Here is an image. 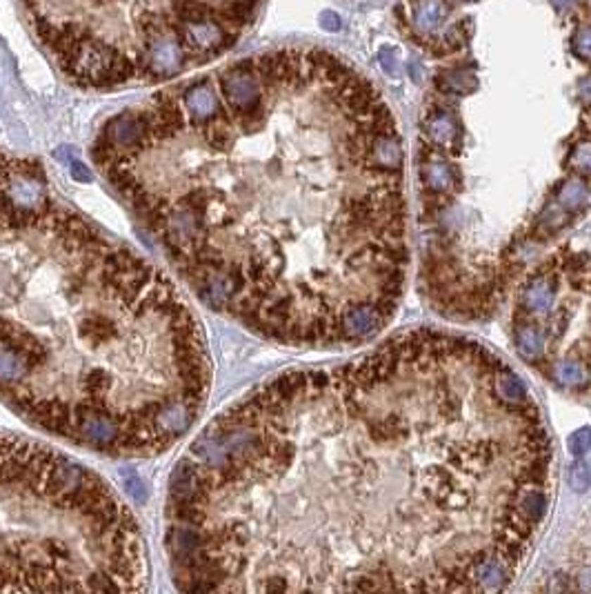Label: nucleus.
I'll return each mask as SVG.
<instances>
[{"label":"nucleus","instance_id":"obj_1","mask_svg":"<svg viewBox=\"0 0 591 594\" xmlns=\"http://www.w3.org/2000/svg\"><path fill=\"white\" fill-rule=\"evenodd\" d=\"M211 385L205 334L174 280L0 151V401L111 457L172 447Z\"/></svg>","mask_w":591,"mask_h":594},{"label":"nucleus","instance_id":"obj_2","mask_svg":"<svg viewBox=\"0 0 591 594\" xmlns=\"http://www.w3.org/2000/svg\"><path fill=\"white\" fill-rule=\"evenodd\" d=\"M145 578L143 534L107 481L0 432V592H138Z\"/></svg>","mask_w":591,"mask_h":594},{"label":"nucleus","instance_id":"obj_3","mask_svg":"<svg viewBox=\"0 0 591 594\" xmlns=\"http://www.w3.org/2000/svg\"><path fill=\"white\" fill-rule=\"evenodd\" d=\"M262 0H20L38 45L78 87L174 80L229 51Z\"/></svg>","mask_w":591,"mask_h":594},{"label":"nucleus","instance_id":"obj_4","mask_svg":"<svg viewBox=\"0 0 591 594\" xmlns=\"http://www.w3.org/2000/svg\"><path fill=\"white\" fill-rule=\"evenodd\" d=\"M387 321L378 312L374 301H356L343 307L341 312V332L347 341H358V338H367L374 332H378Z\"/></svg>","mask_w":591,"mask_h":594},{"label":"nucleus","instance_id":"obj_5","mask_svg":"<svg viewBox=\"0 0 591 594\" xmlns=\"http://www.w3.org/2000/svg\"><path fill=\"white\" fill-rule=\"evenodd\" d=\"M449 18V7L443 0H418L412 9V20L416 30L422 34H431Z\"/></svg>","mask_w":591,"mask_h":594},{"label":"nucleus","instance_id":"obj_6","mask_svg":"<svg viewBox=\"0 0 591 594\" xmlns=\"http://www.w3.org/2000/svg\"><path fill=\"white\" fill-rule=\"evenodd\" d=\"M471 570L476 574L474 578L478 581V588H487V590L502 588L504 586V576L511 574V570L507 568V565L498 557H494V559L485 557L483 561H478Z\"/></svg>","mask_w":591,"mask_h":594},{"label":"nucleus","instance_id":"obj_7","mask_svg":"<svg viewBox=\"0 0 591 594\" xmlns=\"http://www.w3.org/2000/svg\"><path fill=\"white\" fill-rule=\"evenodd\" d=\"M554 301V280H547L545 276H536L523 296V305L525 309H531V312H542Z\"/></svg>","mask_w":591,"mask_h":594},{"label":"nucleus","instance_id":"obj_8","mask_svg":"<svg viewBox=\"0 0 591 594\" xmlns=\"http://www.w3.org/2000/svg\"><path fill=\"white\" fill-rule=\"evenodd\" d=\"M496 390L500 394V399L504 403H511V405H520V403H525L529 399L525 383L514 372L507 370V367H500V370H498Z\"/></svg>","mask_w":591,"mask_h":594},{"label":"nucleus","instance_id":"obj_9","mask_svg":"<svg viewBox=\"0 0 591 594\" xmlns=\"http://www.w3.org/2000/svg\"><path fill=\"white\" fill-rule=\"evenodd\" d=\"M511 507H516L520 514H525L533 526H536V523L545 516L547 497L538 490H520V492H516V503H511Z\"/></svg>","mask_w":591,"mask_h":594},{"label":"nucleus","instance_id":"obj_10","mask_svg":"<svg viewBox=\"0 0 591 594\" xmlns=\"http://www.w3.org/2000/svg\"><path fill=\"white\" fill-rule=\"evenodd\" d=\"M567 272L571 287L591 294V256L589 254H571L567 259Z\"/></svg>","mask_w":591,"mask_h":594},{"label":"nucleus","instance_id":"obj_11","mask_svg":"<svg viewBox=\"0 0 591 594\" xmlns=\"http://www.w3.org/2000/svg\"><path fill=\"white\" fill-rule=\"evenodd\" d=\"M587 198H589V192L580 180H567V182H562L560 190L556 192V205L565 211H576L587 203Z\"/></svg>","mask_w":591,"mask_h":594},{"label":"nucleus","instance_id":"obj_12","mask_svg":"<svg viewBox=\"0 0 591 594\" xmlns=\"http://www.w3.org/2000/svg\"><path fill=\"white\" fill-rule=\"evenodd\" d=\"M420 176H422V182L433 192H443L454 185V172L443 163H427L422 167Z\"/></svg>","mask_w":591,"mask_h":594},{"label":"nucleus","instance_id":"obj_13","mask_svg":"<svg viewBox=\"0 0 591 594\" xmlns=\"http://www.w3.org/2000/svg\"><path fill=\"white\" fill-rule=\"evenodd\" d=\"M516 343L525 357H538L545 345V334L536 325H520L516 332Z\"/></svg>","mask_w":591,"mask_h":594},{"label":"nucleus","instance_id":"obj_14","mask_svg":"<svg viewBox=\"0 0 591 594\" xmlns=\"http://www.w3.org/2000/svg\"><path fill=\"white\" fill-rule=\"evenodd\" d=\"M369 432L371 436L376 438V441H391V438H396V436H405L407 434V426H405V421L400 416H385V419H380L378 423H369Z\"/></svg>","mask_w":591,"mask_h":594},{"label":"nucleus","instance_id":"obj_15","mask_svg":"<svg viewBox=\"0 0 591 594\" xmlns=\"http://www.w3.org/2000/svg\"><path fill=\"white\" fill-rule=\"evenodd\" d=\"M427 134L433 143L438 145H452V140L456 138V125L452 123V118L445 114H436L429 123H427Z\"/></svg>","mask_w":591,"mask_h":594},{"label":"nucleus","instance_id":"obj_16","mask_svg":"<svg viewBox=\"0 0 591 594\" xmlns=\"http://www.w3.org/2000/svg\"><path fill=\"white\" fill-rule=\"evenodd\" d=\"M567 481H569L571 490H576V492L589 490V488H591V461L578 457V461H573V463L569 465Z\"/></svg>","mask_w":591,"mask_h":594},{"label":"nucleus","instance_id":"obj_17","mask_svg":"<svg viewBox=\"0 0 591 594\" xmlns=\"http://www.w3.org/2000/svg\"><path fill=\"white\" fill-rule=\"evenodd\" d=\"M558 378L562 385H583L587 380V370L578 361H565L558 365Z\"/></svg>","mask_w":591,"mask_h":594},{"label":"nucleus","instance_id":"obj_18","mask_svg":"<svg viewBox=\"0 0 591 594\" xmlns=\"http://www.w3.org/2000/svg\"><path fill=\"white\" fill-rule=\"evenodd\" d=\"M567 447L573 457H585L591 450V428H580L576 430L569 438H567Z\"/></svg>","mask_w":591,"mask_h":594},{"label":"nucleus","instance_id":"obj_19","mask_svg":"<svg viewBox=\"0 0 591 594\" xmlns=\"http://www.w3.org/2000/svg\"><path fill=\"white\" fill-rule=\"evenodd\" d=\"M571 165L580 172H591V143H580L571 154Z\"/></svg>","mask_w":591,"mask_h":594},{"label":"nucleus","instance_id":"obj_20","mask_svg":"<svg viewBox=\"0 0 591 594\" xmlns=\"http://www.w3.org/2000/svg\"><path fill=\"white\" fill-rule=\"evenodd\" d=\"M573 47H576V51H578L580 56H587V58H591V27H585V30H580L578 34H576Z\"/></svg>","mask_w":591,"mask_h":594},{"label":"nucleus","instance_id":"obj_21","mask_svg":"<svg viewBox=\"0 0 591 594\" xmlns=\"http://www.w3.org/2000/svg\"><path fill=\"white\" fill-rule=\"evenodd\" d=\"M380 63H383V67L387 69L389 74H396V58H389L387 54L380 56Z\"/></svg>","mask_w":591,"mask_h":594},{"label":"nucleus","instance_id":"obj_22","mask_svg":"<svg viewBox=\"0 0 591 594\" xmlns=\"http://www.w3.org/2000/svg\"><path fill=\"white\" fill-rule=\"evenodd\" d=\"M580 96L585 98L587 103H591V78H587V80L580 82Z\"/></svg>","mask_w":591,"mask_h":594}]
</instances>
